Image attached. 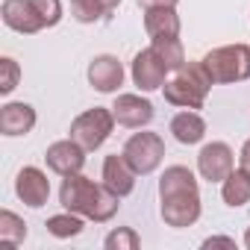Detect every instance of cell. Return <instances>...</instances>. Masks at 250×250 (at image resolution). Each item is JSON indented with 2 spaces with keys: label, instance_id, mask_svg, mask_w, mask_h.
Returning <instances> with one entry per match:
<instances>
[{
  "label": "cell",
  "instance_id": "1",
  "mask_svg": "<svg viewBox=\"0 0 250 250\" xmlns=\"http://www.w3.org/2000/svg\"><path fill=\"white\" fill-rule=\"evenodd\" d=\"M159 215L168 227H191L200 218V188L186 165H171L159 177Z\"/></svg>",
  "mask_w": 250,
  "mask_h": 250
},
{
  "label": "cell",
  "instance_id": "2",
  "mask_svg": "<svg viewBox=\"0 0 250 250\" xmlns=\"http://www.w3.org/2000/svg\"><path fill=\"white\" fill-rule=\"evenodd\" d=\"M121 197L106 186V183H94L83 174H68L62 180V188H59V203L68 209V212H77L94 224H106L115 218L118 212V203Z\"/></svg>",
  "mask_w": 250,
  "mask_h": 250
},
{
  "label": "cell",
  "instance_id": "3",
  "mask_svg": "<svg viewBox=\"0 0 250 250\" xmlns=\"http://www.w3.org/2000/svg\"><path fill=\"white\" fill-rule=\"evenodd\" d=\"M215 83L209 80L203 62H186L180 71H174V77L162 85L165 100L171 106H183V109H203L209 88Z\"/></svg>",
  "mask_w": 250,
  "mask_h": 250
},
{
  "label": "cell",
  "instance_id": "4",
  "mask_svg": "<svg viewBox=\"0 0 250 250\" xmlns=\"http://www.w3.org/2000/svg\"><path fill=\"white\" fill-rule=\"evenodd\" d=\"M203 68L215 85L227 83H244L250 80V44H224L209 50L203 59Z\"/></svg>",
  "mask_w": 250,
  "mask_h": 250
},
{
  "label": "cell",
  "instance_id": "5",
  "mask_svg": "<svg viewBox=\"0 0 250 250\" xmlns=\"http://www.w3.org/2000/svg\"><path fill=\"white\" fill-rule=\"evenodd\" d=\"M115 124H118V121H115L112 109H106V106L85 109L83 115H77V118L71 121V139H74L80 147H85V150H97V147H103L106 139L112 136Z\"/></svg>",
  "mask_w": 250,
  "mask_h": 250
},
{
  "label": "cell",
  "instance_id": "6",
  "mask_svg": "<svg viewBox=\"0 0 250 250\" xmlns=\"http://www.w3.org/2000/svg\"><path fill=\"white\" fill-rule=\"evenodd\" d=\"M124 156L130 159V165L142 177H147V174H153L162 165V159H165V142H162L159 133H136V136L127 139V145H124Z\"/></svg>",
  "mask_w": 250,
  "mask_h": 250
},
{
  "label": "cell",
  "instance_id": "7",
  "mask_svg": "<svg viewBox=\"0 0 250 250\" xmlns=\"http://www.w3.org/2000/svg\"><path fill=\"white\" fill-rule=\"evenodd\" d=\"M235 168V159H232V147L224 145V142H209L200 147L197 153V171L203 180L209 183H224Z\"/></svg>",
  "mask_w": 250,
  "mask_h": 250
},
{
  "label": "cell",
  "instance_id": "8",
  "mask_svg": "<svg viewBox=\"0 0 250 250\" xmlns=\"http://www.w3.org/2000/svg\"><path fill=\"white\" fill-rule=\"evenodd\" d=\"M130 74H133V83L139 85V91H156V88H162L168 80V68H165V62L156 56V50L153 47H145V50H139L136 56H133V68H130Z\"/></svg>",
  "mask_w": 250,
  "mask_h": 250
},
{
  "label": "cell",
  "instance_id": "9",
  "mask_svg": "<svg viewBox=\"0 0 250 250\" xmlns=\"http://www.w3.org/2000/svg\"><path fill=\"white\" fill-rule=\"evenodd\" d=\"M112 115L121 127H130V130H142L153 121L156 109L147 97L142 94H118L115 103H112Z\"/></svg>",
  "mask_w": 250,
  "mask_h": 250
},
{
  "label": "cell",
  "instance_id": "10",
  "mask_svg": "<svg viewBox=\"0 0 250 250\" xmlns=\"http://www.w3.org/2000/svg\"><path fill=\"white\" fill-rule=\"evenodd\" d=\"M85 147H80L74 139H62V142H53L47 150H44V162L53 174L59 177H68V174H80L83 165H85Z\"/></svg>",
  "mask_w": 250,
  "mask_h": 250
},
{
  "label": "cell",
  "instance_id": "11",
  "mask_svg": "<svg viewBox=\"0 0 250 250\" xmlns=\"http://www.w3.org/2000/svg\"><path fill=\"white\" fill-rule=\"evenodd\" d=\"M15 194L30 209H42L47 203V197H50V180H47V174L42 168H36V165L21 168L18 177H15Z\"/></svg>",
  "mask_w": 250,
  "mask_h": 250
},
{
  "label": "cell",
  "instance_id": "12",
  "mask_svg": "<svg viewBox=\"0 0 250 250\" xmlns=\"http://www.w3.org/2000/svg\"><path fill=\"white\" fill-rule=\"evenodd\" d=\"M88 83L100 94H115L124 85V65H121V59L112 56V53L94 56L91 65H88Z\"/></svg>",
  "mask_w": 250,
  "mask_h": 250
},
{
  "label": "cell",
  "instance_id": "13",
  "mask_svg": "<svg viewBox=\"0 0 250 250\" xmlns=\"http://www.w3.org/2000/svg\"><path fill=\"white\" fill-rule=\"evenodd\" d=\"M0 18H3V24L9 30L24 33V36H33V33L44 30V21H42L39 9L33 6V0H3Z\"/></svg>",
  "mask_w": 250,
  "mask_h": 250
},
{
  "label": "cell",
  "instance_id": "14",
  "mask_svg": "<svg viewBox=\"0 0 250 250\" xmlns=\"http://www.w3.org/2000/svg\"><path fill=\"white\" fill-rule=\"evenodd\" d=\"M136 177H139V171L130 165V159L124 156V153H112V156L103 159V183H106L118 197L133 194Z\"/></svg>",
  "mask_w": 250,
  "mask_h": 250
},
{
  "label": "cell",
  "instance_id": "15",
  "mask_svg": "<svg viewBox=\"0 0 250 250\" xmlns=\"http://www.w3.org/2000/svg\"><path fill=\"white\" fill-rule=\"evenodd\" d=\"M36 109L30 103H6V106H0V133L15 139V136H27L33 133L36 127Z\"/></svg>",
  "mask_w": 250,
  "mask_h": 250
},
{
  "label": "cell",
  "instance_id": "16",
  "mask_svg": "<svg viewBox=\"0 0 250 250\" xmlns=\"http://www.w3.org/2000/svg\"><path fill=\"white\" fill-rule=\"evenodd\" d=\"M180 15L174 6H156V9H145V33L150 39H174L180 36Z\"/></svg>",
  "mask_w": 250,
  "mask_h": 250
},
{
  "label": "cell",
  "instance_id": "17",
  "mask_svg": "<svg viewBox=\"0 0 250 250\" xmlns=\"http://www.w3.org/2000/svg\"><path fill=\"white\" fill-rule=\"evenodd\" d=\"M171 133L180 145H197L203 142L206 136V121L200 118L197 109H186V112H177L171 118Z\"/></svg>",
  "mask_w": 250,
  "mask_h": 250
},
{
  "label": "cell",
  "instance_id": "18",
  "mask_svg": "<svg viewBox=\"0 0 250 250\" xmlns=\"http://www.w3.org/2000/svg\"><path fill=\"white\" fill-rule=\"evenodd\" d=\"M221 197H224V203L232 206V209H241V206L250 203V174H247L241 165L232 168V174L221 183Z\"/></svg>",
  "mask_w": 250,
  "mask_h": 250
},
{
  "label": "cell",
  "instance_id": "19",
  "mask_svg": "<svg viewBox=\"0 0 250 250\" xmlns=\"http://www.w3.org/2000/svg\"><path fill=\"white\" fill-rule=\"evenodd\" d=\"M153 50H156V56L165 62V68L174 74V71H180L183 65H186V50H183V42H180V36H174V39H153V44H150Z\"/></svg>",
  "mask_w": 250,
  "mask_h": 250
},
{
  "label": "cell",
  "instance_id": "20",
  "mask_svg": "<svg viewBox=\"0 0 250 250\" xmlns=\"http://www.w3.org/2000/svg\"><path fill=\"white\" fill-rule=\"evenodd\" d=\"M24 238H27V224H24V218H18L15 212L3 209V212H0V241H3L6 247H18Z\"/></svg>",
  "mask_w": 250,
  "mask_h": 250
},
{
  "label": "cell",
  "instance_id": "21",
  "mask_svg": "<svg viewBox=\"0 0 250 250\" xmlns=\"http://www.w3.org/2000/svg\"><path fill=\"white\" fill-rule=\"evenodd\" d=\"M44 227H47V232L56 235V238H74V235L83 232V215L65 209V215H53V218H47Z\"/></svg>",
  "mask_w": 250,
  "mask_h": 250
},
{
  "label": "cell",
  "instance_id": "22",
  "mask_svg": "<svg viewBox=\"0 0 250 250\" xmlns=\"http://www.w3.org/2000/svg\"><path fill=\"white\" fill-rule=\"evenodd\" d=\"M139 244H142V238L133 227H118L103 238L106 250H139Z\"/></svg>",
  "mask_w": 250,
  "mask_h": 250
},
{
  "label": "cell",
  "instance_id": "23",
  "mask_svg": "<svg viewBox=\"0 0 250 250\" xmlns=\"http://www.w3.org/2000/svg\"><path fill=\"white\" fill-rule=\"evenodd\" d=\"M71 15L80 21V24H94L106 15L100 0H71Z\"/></svg>",
  "mask_w": 250,
  "mask_h": 250
},
{
  "label": "cell",
  "instance_id": "24",
  "mask_svg": "<svg viewBox=\"0 0 250 250\" xmlns=\"http://www.w3.org/2000/svg\"><path fill=\"white\" fill-rule=\"evenodd\" d=\"M0 68H3V80H0V94H12L18 88V80H21V68L12 56H3L0 59Z\"/></svg>",
  "mask_w": 250,
  "mask_h": 250
},
{
  "label": "cell",
  "instance_id": "25",
  "mask_svg": "<svg viewBox=\"0 0 250 250\" xmlns=\"http://www.w3.org/2000/svg\"><path fill=\"white\" fill-rule=\"evenodd\" d=\"M33 6L39 9L44 27H56L62 21V0H33Z\"/></svg>",
  "mask_w": 250,
  "mask_h": 250
},
{
  "label": "cell",
  "instance_id": "26",
  "mask_svg": "<svg viewBox=\"0 0 250 250\" xmlns=\"http://www.w3.org/2000/svg\"><path fill=\"white\" fill-rule=\"evenodd\" d=\"M180 0H139V6L142 9H156V6H174L177 9Z\"/></svg>",
  "mask_w": 250,
  "mask_h": 250
},
{
  "label": "cell",
  "instance_id": "27",
  "mask_svg": "<svg viewBox=\"0 0 250 250\" xmlns=\"http://www.w3.org/2000/svg\"><path fill=\"white\" fill-rule=\"evenodd\" d=\"M203 247H235V241H232V238L212 235V238H206V241H203Z\"/></svg>",
  "mask_w": 250,
  "mask_h": 250
},
{
  "label": "cell",
  "instance_id": "28",
  "mask_svg": "<svg viewBox=\"0 0 250 250\" xmlns=\"http://www.w3.org/2000/svg\"><path fill=\"white\" fill-rule=\"evenodd\" d=\"M238 165H241V168L250 174V139L241 145V156H238Z\"/></svg>",
  "mask_w": 250,
  "mask_h": 250
},
{
  "label": "cell",
  "instance_id": "29",
  "mask_svg": "<svg viewBox=\"0 0 250 250\" xmlns=\"http://www.w3.org/2000/svg\"><path fill=\"white\" fill-rule=\"evenodd\" d=\"M100 3H103V9H106V12H115V9L121 6V0H100Z\"/></svg>",
  "mask_w": 250,
  "mask_h": 250
},
{
  "label": "cell",
  "instance_id": "30",
  "mask_svg": "<svg viewBox=\"0 0 250 250\" xmlns=\"http://www.w3.org/2000/svg\"><path fill=\"white\" fill-rule=\"evenodd\" d=\"M244 247L250 250V227H247V232H244Z\"/></svg>",
  "mask_w": 250,
  "mask_h": 250
}]
</instances>
